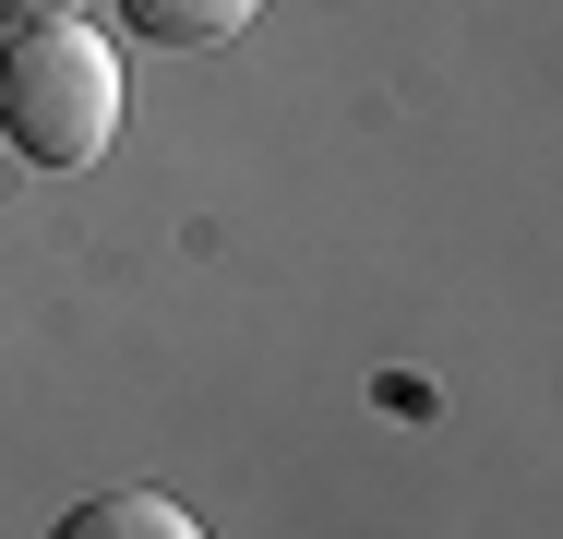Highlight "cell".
<instances>
[{
  "label": "cell",
  "mask_w": 563,
  "mask_h": 539,
  "mask_svg": "<svg viewBox=\"0 0 563 539\" xmlns=\"http://www.w3.org/2000/svg\"><path fill=\"white\" fill-rule=\"evenodd\" d=\"M0 132H12L24 168H97L109 156L120 61H109V36H85V12L73 24H24L0 48Z\"/></svg>",
  "instance_id": "6da1fadb"
},
{
  "label": "cell",
  "mask_w": 563,
  "mask_h": 539,
  "mask_svg": "<svg viewBox=\"0 0 563 539\" xmlns=\"http://www.w3.org/2000/svg\"><path fill=\"white\" fill-rule=\"evenodd\" d=\"M48 539H205V516L168 504V492H144V480H120V492H85Z\"/></svg>",
  "instance_id": "7a4b0ae2"
},
{
  "label": "cell",
  "mask_w": 563,
  "mask_h": 539,
  "mask_svg": "<svg viewBox=\"0 0 563 539\" xmlns=\"http://www.w3.org/2000/svg\"><path fill=\"white\" fill-rule=\"evenodd\" d=\"M252 12H264V0H120V24L156 36V48H228Z\"/></svg>",
  "instance_id": "3957f363"
},
{
  "label": "cell",
  "mask_w": 563,
  "mask_h": 539,
  "mask_svg": "<svg viewBox=\"0 0 563 539\" xmlns=\"http://www.w3.org/2000/svg\"><path fill=\"white\" fill-rule=\"evenodd\" d=\"M85 0H0V24H73Z\"/></svg>",
  "instance_id": "277c9868"
},
{
  "label": "cell",
  "mask_w": 563,
  "mask_h": 539,
  "mask_svg": "<svg viewBox=\"0 0 563 539\" xmlns=\"http://www.w3.org/2000/svg\"><path fill=\"white\" fill-rule=\"evenodd\" d=\"M0 48H12V24H0Z\"/></svg>",
  "instance_id": "5b68a950"
}]
</instances>
